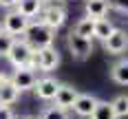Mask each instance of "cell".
Segmentation results:
<instances>
[{
    "instance_id": "5b68a950",
    "label": "cell",
    "mask_w": 128,
    "mask_h": 119,
    "mask_svg": "<svg viewBox=\"0 0 128 119\" xmlns=\"http://www.w3.org/2000/svg\"><path fill=\"white\" fill-rule=\"evenodd\" d=\"M66 46L73 57L77 60H86L90 53H93V40H86V38H80L75 33H68L66 35Z\"/></svg>"
},
{
    "instance_id": "52a82bcc",
    "label": "cell",
    "mask_w": 128,
    "mask_h": 119,
    "mask_svg": "<svg viewBox=\"0 0 128 119\" xmlns=\"http://www.w3.org/2000/svg\"><path fill=\"white\" fill-rule=\"evenodd\" d=\"M36 62H38V66H36V68L44 71V73H49V71H53L55 66L60 64V53L55 51L53 46L40 49V51H36Z\"/></svg>"
},
{
    "instance_id": "ba28073f",
    "label": "cell",
    "mask_w": 128,
    "mask_h": 119,
    "mask_svg": "<svg viewBox=\"0 0 128 119\" xmlns=\"http://www.w3.org/2000/svg\"><path fill=\"white\" fill-rule=\"evenodd\" d=\"M11 84L18 88V91H29V88H33V84H36V79H38V75H36V71L33 68H16L13 71L11 77Z\"/></svg>"
},
{
    "instance_id": "603a6c76",
    "label": "cell",
    "mask_w": 128,
    "mask_h": 119,
    "mask_svg": "<svg viewBox=\"0 0 128 119\" xmlns=\"http://www.w3.org/2000/svg\"><path fill=\"white\" fill-rule=\"evenodd\" d=\"M0 119H16V115L9 106H0Z\"/></svg>"
},
{
    "instance_id": "7402d4cb",
    "label": "cell",
    "mask_w": 128,
    "mask_h": 119,
    "mask_svg": "<svg viewBox=\"0 0 128 119\" xmlns=\"http://www.w3.org/2000/svg\"><path fill=\"white\" fill-rule=\"evenodd\" d=\"M108 2H110L113 9H117L119 13H126L128 15V0H108Z\"/></svg>"
},
{
    "instance_id": "484cf974",
    "label": "cell",
    "mask_w": 128,
    "mask_h": 119,
    "mask_svg": "<svg viewBox=\"0 0 128 119\" xmlns=\"http://www.w3.org/2000/svg\"><path fill=\"white\" fill-rule=\"evenodd\" d=\"M0 35H2V29H0Z\"/></svg>"
},
{
    "instance_id": "cb8c5ba5",
    "label": "cell",
    "mask_w": 128,
    "mask_h": 119,
    "mask_svg": "<svg viewBox=\"0 0 128 119\" xmlns=\"http://www.w3.org/2000/svg\"><path fill=\"white\" fill-rule=\"evenodd\" d=\"M18 0H0V7H7V9H16Z\"/></svg>"
},
{
    "instance_id": "ffe728a7",
    "label": "cell",
    "mask_w": 128,
    "mask_h": 119,
    "mask_svg": "<svg viewBox=\"0 0 128 119\" xmlns=\"http://www.w3.org/2000/svg\"><path fill=\"white\" fill-rule=\"evenodd\" d=\"M40 119H68V115H66V110L58 108V106H49V108L42 110Z\"/></svg>"
},
{
    "instance_id": "30bf717a",
    "label": "cell",
    "mask_w": 128,
    "mask_h": 119,
    "mask_svg": "<svg viewBox=\"0 0 128 119\" xmlns=\"http://www.w3.org/2000/svg\"><path fill=\"white\" fill-rule=\"evenodd\" d=\"M77 95L80 93L71 86V84H60L58 86V91H55V106L58 108H62V110H68V108H73V104H75Z\"/></svg>"
},
{
    "instance_id": "277c9868",
    "label": "cell",
    "mask_w": 128,
    "mask_h": 119,
    "mask_svg": "<svg viewBox=\"0 0 128 119\" xmlns=\"http://www.w3.org/2000/svg\"><path fill=\"white\" fill-rule=\"evenodd\" d=\"M26 26H29V20H26V18H22L16 9H11V11L2 18L0 29H2V33H7V35L16 38V35H22V33H24Z\"/></svg>"
},
{
    "instance_id": "9a60e30c",
    "label": "cell",
    "mask_w": 128,
    "mask_h": 119,
    "mask_svg": "<svg viewBox=\"0 0 128 119\" xmlns=\"http://www.w3.org/2000/svg\"><path fill=\"white\" fill-rule=\"evenodd\" d=\"M110 77H113V82H117L119 86H128V57H124V60H119V62L113 64Z\"/></svg>"
},
{
    "instance_id": "2e32d148",
    "label": "cell",
    "mask_w": 128,
    "mask_h": 119,
    "mask_svg": "<svg viewBox=\"0 0 128 119\" xmlns=\"http://www.w3.org/2000/svg\"><path fill=\"white\" fill-rule=\"evenodd\" d=\"M93 29H95V20L86 15V18H82V20L75 22V26H73L71 33H75L80 38H86V40H93Z\"/></svg>"
},
{
    "instance_id": "4316f807",
    "label": "cell",
    "mask_w": 128,
    "mask_h": 119,
    "mask_svg": "<svg viewBox=\"0 0 128 119\" xmlns=\"http://www.w3.org/2000/svg\"><path fill=\"white\" fill-rule=\"evenodd\" d=\"M40 2H44V0H40Z\"/></svg>"
},
{
    "instance_id": "6da1fadb",
    "label": "cell",
    "mask_w": 128,
    "mask_h": 119,
    "mask_svg": "<svg viewBox=\"0 0 128 119\" xmlns=\"http://www.w3.org/2000/svg\"><path fill=\"white\" fill-rule=\"evenodd\" d=\"M7 60L16 68H33L36 71V66H38V62H36V51L26 44L24 40H18V38L11 42V49L7 53Z\"/></svg>"
},
{
    "instance_id": "e0dca14e",
    "label": "cell",
    "mask_w": 128,
    "mask_h": 119,
    "mask_svg": "<svg viewBox=\"0 0 128 119\" xmlns=\"http://www.w3.org/2000/svg\"><path fill=\"white\" fill-rule=\"evenodd\" d=\"M113 22L108 20V18H100V20H95V29H93V38H97V40H106L110 33H113Z\"/></svg>"
},
{
    "instance_id": "8992f818",
    "label": "cell",
    "mask_w": 128,
    "mask_h": 119,
    "mask_svg": "<svg viewBox=\"0 0 128 119\" xmlns=\"http://www.w3.org/2000/svg\"><path fill=\"white\" fill-rule=\"evenodd\" d=\"M104 49H106V53H110V55H122V53L128 49V35H126V31L113 29V33L104 40Z\"/></svg>"
},
{
    "instance_id": "d4e9b609",
    "label": "cell",
    "mask_w": 128,
    "mask_h": 119,
    "mask_svg": "<svg viewBox=\"0 0 128 119\" xmlns=\"http://www.w3.org/2000/svg\"><path fill=\"white\" fill-rule=\"evenodd\" d=\"M22 119H36V117H22Z\"/></svg>"
},
{
    "instance_id": "9c48e42d",
    "label": "cell",
    "mask_w": 128,
    "mask_h": 119,
    "mask_svg": "<svg viewBox=\"0 0 128 119\" xmlns=\"http://www.w3.org/2000/svg\"><path fill=\"white\" fill-rule=\"evenodd\" d=\"M58 86H60V82L55 77H49V75H44V77L36 79V84H33V91L38 95L40 99H44V102H49L55 97V91H58Z\"/></svg>"
},
{
    "instance_id": "ac0fdd59",
    "label": "cell",
    "mask_w": 128,
    "mask_h": 119,
    "mask_svg": "<svg viewBox=\"0 0 128 119\" xmlns=\"http://www.w3.org/2000/svg\"><path fill=\"white\" fill-rule=\"evenodd\" d=\"M90 119H117V117H115V113H113L110 102H100L97 99V104H95L93 113H90Z\"/></svg>"
},
{
    "instance_id": "7a4b0ae2",
    "label": "cell",
    "mask_w": 128,
    "mask_h": 119,
    "mask_svg": "<svg viewBox=\"0 0 128 119\" xmlns=\"http://www.w3.org/2000/svg\"><path fill=\"white\" fill-rule=\"evenodd\" d=\"M24 35V42L33 49V51H40V49H46V46H53V40H55V31H51L49 26H44L42 22H29L26 31L22 33Z\"/></svg>"
},
{
    "instance_id": "7c38bea8",
    "label": "cell",
    "mask_w": 128,
    "mask_h": 119,
    "mask_svg": "<svg viewBox=\"0 0 128 119\" xmlns=\"http://www.w3.org/2000/svg\"><path fill=\"white\" fill-rule=\"evenodd\" d=\"M95 104H97V97H95V95H88V93H80L71 110H73L75 115H80V117H90V113H93Z\"/></svg>"
},
{
    "instance_id": "8fae6325",
    "label": "cell",
    "mask_w": 128,
    "mask_h": 119,
    "mask_svg": "<svg viewBox=\"0 0 128 119\" xmlns=\"http://www.w3.org/2000/svg\"><path fill=\"white\" fill-rule=\"evenodd\" d=\"M20 91L11 84V79L7 75H0V106H11L18 102Z\"/></svg>"
},
{
    "instance_id": "5bb4252c",
    "label": "cell",
    "mask_w": 128,
    "mask_h": 119,
    "mask_svg": "<svg viewBox=\"0 0 128 119\" xmlns=\"http://www.w3.org/2000/svg\"><path fill=\"white\" fill-rule=\"evenodd\" d=\"M108 9H110V2L108 0H86V15L93 18V20L106 18Z\"/></svg>"
},
{
    "instance_id": "3957f363",
    "label": "cell",
    "mask_w": 128,
    "mask_h": 119,
    "mask_svg": "<svg viewBox=\"0 0 128 119\" xmlns=\"http://www.w3.org/2000/svg\"><path fill=\"white\" fill-rule=\"evenodd\" d=\"M40 22L44 26H49L51 31L60 29L66 22V9L62 4H49V7H42L40 11Z\"/></svg>"
},
{
    "instance_id": "44dd1931",
    "label": "cell",
    "mask_w": 128,
    "mask_h": 119,
    "mask_svg": "<svg viewBox=\"0 0 128 119\" xmlns=\"http://www.w3.org/2000/svg\"><path fill=\"white\" fill-rule=\"evenodd\" d=\"M16 38H11V35H7V33H2L0 35V55H7L9 53V49H11V42Z\"/></svg>"
},
{
    "instance_id": "d6986e66",
    "label": "cell",
    "mask_w": 128,
    "mask_h": 119,
    "mask_svg": "<svg viewBox=\"0 0 128 119\" xmlns=\"http://www.w3.org/2000/svg\"><path fill=\"white\" fill-rule=\"evenodd\" d=\"M110 106H113L115 117H126L128 115V95H117L115 99L110 102Z\"/></svg>"
},
{
    "instance_id": "4fadbf2b",
    "label": "cell",
    "mask_w": 128,
    "mask_h": 119,
    "mask_svg": "<svg viewBox=\"0 0 128 119\" xmlns=\"http://www.w3.org/2000/svg\"><path fill=\"white\" fill-rule=\"evenodd\" d=\"M16 11L31 22V18L40 15V11H42V2H40V0H18Z\"/></svg>"
}]
</instances>
